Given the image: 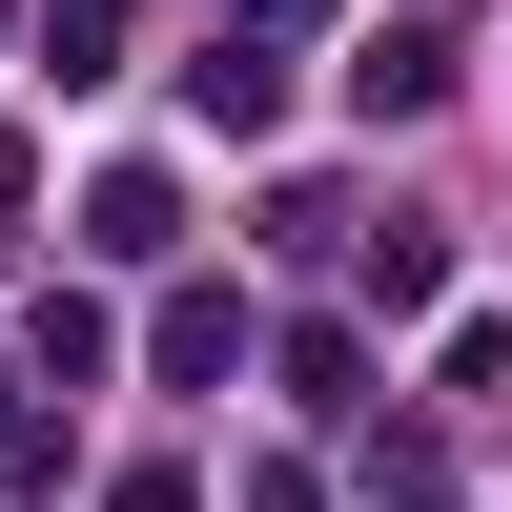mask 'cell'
<instances>
[{
	"label": "cell",
	"mask_w": 512,
	"mask_h": 512,
	"mask_svg": "<svg viewBox=\"0 0 512 512\" xmlns=\"http://www.w3.org/2000/svg\"><path fill=\"white\" fill-rule=\"evenodd\" d=\"M267 21H328V0H267Z\"/></svg>",
	"instance_id": "cell-10"
},
{
	"label": "cell",
	"mask_w": 512,
	"mask_h": 512,
	"mask_svg": "<svg viewBox=\"0 0 512 512\" xmlns=\"http://www.w3.org/2000/svg\"><path fill=\"white\" fill-rule=\"evenodd\" d=\"M21 205H41V144H21V123H0V246H21Z\"/></svg>",
	"instance_id": "cell-9"
},
{
	"label": "cell",
	"mask_w": 512,
	"mask_h": 512,
	"mask_svg": "<svg viewBox=\"0 0 512 512\" xmlns=\"http://www.w3.org/2000/svg\"><path fill=\"white\" fill-rule=\"evenodd\" d=\"M349 287H369V328H431V308H451V246H431V226L390 205V226L349 246Z\"/></svg>",
	"instance_id": "cell-4"
},
{
	"label": "cell",
	"mask_w": 512,
	"mask_h": 512,
	"mask_svg": "<svg viewBox=\"0 0 512 512\" xmlns=\"http://www.w3.org/2000/svg\"><path fill=\"white\" fill-rule=\"evenodd\" d=\"M246 349H267L246 287H164V308H144V369H164V390H246Z\"/></svg>",
	"instance_id": "cell-2"
},
{
	"label": "cell",
	"mask_w": 512,
	"mask_h": 512,
	"mask_svg": "<svg viewBox=\"0 0 512 512\" xmlns=\"http://www.w3.org/2000/svg\"><path fill=\"white\" fill-rule=\"evenodd\" d=\"M164 246H185V185L164 164H103L82 185V267H164Z\"/></svg>",
	"instance_id": "cell-3"
},
{
	"label": "cell",
	"mask_w": 512,
	"mask_h": 512,
	"mask_svg": "<svg viewBox=\"0 0 512 512\" xmlns=\"http://www.w3.org/2000/svg\"><path fill=\"white\" fill-rule=\"evenodd\" d=\"M185 123H205V144H267V123H287V41H267V21L185 41Z\"/></svg>",
	"instance_id": "cell-1"
},
{
	"label": "cell",
	"mask_w": 512,
	"mask_h": 512,
	"mask_svg": "<svg viewBox=\"0 0 512 512\" xmlns=\"http://www.w3.org/2000/svg\"><path fill=\"white\" fill-rule=\"evenodd\" d=\"M287 410H369V328H287Z\"/></svg>",
	"instance_id": "cell-7"
},
{
	"label": "cell",
	"mask_w": 512,
	"mask_h": 512,
	"mask_svg": "<svg viewBox=\"0 0 512 512\" xmlns=\"http://www.w3.org/2000/svg\"><path fill=\"white\" fill-rule=\"evenodd\" d=\"M41 82H62V103L123 82V0H41Z\"/></svg>",
	"instance_id": "cell-6"
},
{
	"label": "cell",
	"mask_w": 512,
	"mask_h": 512,
	"mask_svg": "<svg viewBox=\"0 0 512 512\" xmlns=\"http://www.w3.org/2000/svg\"><path fill=\"white\" fill-rule=\"evenodd\" d=\"M103 349H123V328L82 308V287H41V390H103Z\"/></svg>",
	"instance_id": "cell-8"
},
{
	"label": "cell",
	"mask_w": 512,
	"mask_h": 512,
	"mask_svg": "<svg viewBox=\"0 0 512 512\" xmlns=\"http://www.w3.org/2000/svg\"><path fill=\"white\" fill-rule=\"evenodd\" d=\"M349 103H369V123H431V103H451V41H431V21H390V41L349 62Z\"/></svg>",
	"instance_id": "cell-5"
}]
</instances>
